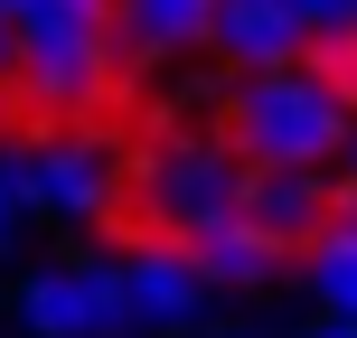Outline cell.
<instances>
[{"label":"cell","mask_w":357,"mask_h":338,"mask_svg":"<svg viewBox=\"0 0 357 338\" xmlns=\"http://www.w3.org/2000/svg\"><path fill=\"white\" fill-rule=\"evenodd\" d=\"M357 123V85L320 56H291V66H264L226 94V141L245 169H329Z\"/></svg>","instance_id":"cell-1"},{"label":"cell","mask_w":357,"mask_h":338,"mask_svg":"<svg viewBox=\"0 0 357 338\" xmlns=\"http://www.w3.org/2000/svg\"><path fill=\"white\" fill-rule=\"evenodd\" d=\"M113 0H19L10 10V85L38 113H85L113 94Z\"/></svg>","instance_id":"cell-2"},{"label":"cell","mask_w":357,"mask_h":338,"mask_svg":"<svg viewBox=\"0 0 357 338\" xmlns=\"http://www.w3.org/2000/svg\"><path fill=\"white\" fill-rule=\"evenodd\" d=\"M132 207H142L151 245H207L216 226L245 216V160L226 132H160L132 160Z\"/></svg>","instance_id":"cell-3"},{"label":"cell","mask_w":357,"mask_h":338,"mask_svg":"<svg viewBox=\"0 0 357 338\" xmlns=\"http://www.w3.org/2000/svg\"><path fill=\"white\" fill-rule=\"evenodd\" d=\"M10 188H19V216H47V226H94V216H113V160L94 141H75V132H38L29 151L10 160Z\"/></svg>","instance_id":"cell-4"},{"label":"cell","mask_w":357,"mask_h":338,"mask_svg":"<svg viewBox=\"0 0 357 338\" xmlns=\"http://www.w3.org/2000/svg\"><path fill=\"white\" fill-rule=\"evenodd\" d=\"M19 329L29 338H123V272H113V254L38 263L19 282Z\"/></svg>","instance_id":"cell-5"},{"label":"cell","mask_w":357,"mask_h":338,"mask_svg":"<svg viewBox=\"0 0 357 338\" xmlns=\"http://www.w3.org/2000/svg\"><path fill=\"white\" fill-rule=\"evenodd\" d=\"M113 272H123V338L132 329H197L207 272H197L188 245H132V254H113Z\"/></svg>","instance_id":"cell-6"},{"label":"cell","mask_w":357,"mask_h":338,"mask_svg":"<svg viewBox=\"0 0 357 338\" xmlns=\"http://www.w3.org/2000/svg\"><path fill=\"white\" fill-rule=\"evenodd\" d=\"M339 216V188L329 169H245V226L273 235L282 254H310Z\"/></svg>","instance_id":"cell-7"},{"label":"cell","mask_w":357,"mask_h":338,"mask_svg":"<svg viewBox=\"0 0 357 338\" xmlns=\"http://www.w3.org/2000/svg\"><path fill=\"white\" fill-rule=\"evenodd\" d=\"M207 47L226 56L235 75H264V66H291V56H310V38H301V19H291L282 0H216Z\"/></svg>","instance_id":"cell-8"},{"label":"cell","mask_w":357,"mask_h":338,"mask_svg":"<svg viewBox=\"0 0 357 338\" xmlns=\"http://www.w3.org/2000/svg\"><path fill=\"white\" fill-rule=\"evenodd\" d=\"M216 29V0H113V38L132 56H188L207 47Z\"/></svg>","instance_id":"cell-9"},{"label":"cell","mask_w":357,"mask_h":338,"mask_svg":"<svg viewBox=\"0 0 357 338\" xmlns=\"http://www.w3.org/2000/svg\"><path fill=\"white\" fill-rule=\"evenodd\" d=\"M188 254H197V272H207V291H264L273 263H282V245H273V235H254L245 216H235V226H216L207 245H188Z\"/></svg>","instance_id":"cell-10"},{"label":"cell","mask_w":357,"mask_h":338,"mask_svg":"<svg viewBox=\"0 0 357 338\" xmlns=\"http://www.w3.org/2000/svg\"><path fill=\"white\" fill-rule=\"evenodd\" d=\"M310 301L320 320H357V216H329V235L310 245Z\"/></svg>","instance_id":"cell-11"},{"label":"cell","mask_w":357,"mask_h":338,"mask_svg":"<svg viewBox=\"0 0 357 338\" xmlns=\"http://www.w3.org/2000/svg\"><path fill=\"white\" fill-rule=\"evenodd\" d=\"M282 10L301 19V38H310L320 66H348L357 56V0H282Z\"/></svg>","instance_id":"cell-12"},{"label":"cell","mask_w":357,"mask_h":338,"mask_svg":"<svg viewBox=\"0 0 357 338\" xmlns=\"http://www.w3.org/2000/svg\"><path fill=\"white\" fill-rule=\"evenodd\" d=\"M329 188H339V216H357V123H348L339 160H329Z\"/></svg>","instance_id":"cell-13"},{"label":"cell","mask_w":357,"mask_h":338,"mask_svg":"<svg viewBox=\"0 0 357 338\" xmlns=\"http://www.w3.org/2000/svg\"><path fill=\"white\" fill-rule=\"evenodd\" d=\"M10 235H19V188H10V160H0V254H10Z\"/></svg>","instance_id":"cell-14"},{"label":"cell","mask_w":357,"mask_h":338,"mask_svg":"<svg viewBox=\"0 0 357 338\" xmlns=\"http://www.w3.org/2000/svg\"><path fill=\"white\" fill-rule=\"evenodd\" d=\"M301 338H357V320H310Z\"/></svg>","instance_id":"cell-15"},{"label":"cell","mask_w":357,"mask_h":338,"mask_svg":"<svg viewBox=\"0 0 357 338\" xmlns=\"http://www.w3.org/2000/svg\"><path fill=\"white\" fill-rule=\"evenodd\" d=\"M178 338H264V329H207V320H197V329H178Z\"/></svg>","instance_id":"cell-16"},{"label":"cell","mask_w":357,"mask_h":338,"mask_svg":"<svg viewBox=\"0 0 357 338\" xmlns=\"http://www.w3.org/2000/svg\"><path fill=\"white\" fill-rule=\"evenodd\" d=\"M10 66H19V56H10V19H0V85H10Z\"/></svg>","instance_id":"cell-17"},{"label":"cell","mask_w":357,"mask_h":338,"mask_svg":"<svg viewBox=\"0 0 357 338\" xmlns=\"http://www.w3.org/2000/svg\"><path fill=\"white\" fill-rule=\"evenodd\" d=\"M10 10H19V0H0V19H10Z\"/></svg>","instance_id":"cell-18"}]
</instances>
